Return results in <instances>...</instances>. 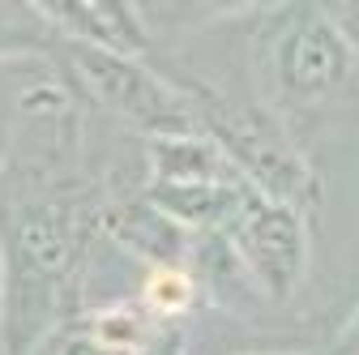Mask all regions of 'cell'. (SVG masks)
<instances>
[{
	"mask_svg": "<svg viewBox=\"0 0 359 355\" xmlns=\"http://www.w3.org/2000/svg\"><path fill=\"white\" fill-rule=\"evenodd\" d=\"M184 95L193 103L197 124L227 150L240 180L252 193H261L269 201H287L295 210H304V201L317 206V197H321L317 171H312L308 154L287 138V128L265 107H252V103L240 107V103H227L205 91H184Z\"/></svg>",
	"mask_w": 359,
	"mask_h": 355,
	"instance_id": "cell-2",
	"label": "cell"
},
{
	"mask_svg": "<svg viewBox=\"0 0 359 355\" xmlns=\"http://www.w3.org/2000/svg\"><path fill=\"white\" fill-rule=\"evenodd\" d=\"M248 355H308V351H248Z\"/></svg>",
	"mask_w": 359,
	"mask_h": 355,
	"instance_id": "cell-18",
	"label": "cell"
},
{
	"mask_svg": "<svg viewBox=\"0 0 359 355\" xmlns=\"http://www.w3.org/2000/svg\"><path fill=\"white\" fill-rule=\"evenodd\" d=\"M39 18L52 30H60L69 43L99 48L111 56L142 60L150 52V30L142 13L120 0H69V5H39Z\"/></svg>",
	"mask_w": 359,
	"mask_h": 355,
	"instance_id": "cell-7",
	"label": "cell"
},
{
	"mask_svg": "<svg viewBox=\"0 0 359 355\" xmlns=\"http://www.w3.org/2000/svg\"><path fill=\"white\" fill-rule=\"evenodd\" d=\"M338 355H359V308L351 313V321L342 326V334H338V347H334Z\"/></svg>",
	"mask_w": 359,
	"mask_h": 355,
	"instance_id": "cell-15",
	"label": "cell"
},
{
	"mask_svg": "<svg viewBox=\"0 0 359 355\" xmlns=\"http://www.w3.org/2000/svg\"><path fill=\"white\" fill-rule=\"evenodd\" d=\"M257 69L274 103L317 107L351 81L355 60L321 5H283L257 39Z\"/></svg>",
	"mask_w": 359,
	"mask_h": 355,
	"instance_id": "cell-3",
	"label": "cell"
},
{
	"mask_svg": "<svg viewBox=\"0 0 359 355\" xmlns=\"http://www.w3.org/2000/svg\"><path fill=\"white\" fill-rule=\"evenodd\" d=\"M56 355H111V351H103L99 342H90L86 334H77V338H69V342H65Z\"/></svg>",
	"mask_w": 359,
	"mask_h": 355,
	"instance_id": "cell-16",
	"label": "cell"
},
{
	"mask_svg": "<svg viewBox=\"0 0 359 355\" xmlns=\"http://www.w3.org/2000/svg\"><path fill=\"white\" fill-rule=\"evenodd\" d=\"M52 26L39 18V5H0V60L34 52Z\"/></svg>",
	"mask_w": 359,
	"mask_h": 355,
	"instance_id": "cell-12",
	"label": "cell"
},
{
	"mask_svg": "<svg viewBox=\"0 0 359 355\" xmlns=\"http://www.w3.org/2000/svg\"><path fill=\"white\" fill-rule=\"evenodd\" d=\"M240 270L257 287V295L287 304L299 295L312 270V232L304 210L287 201H269L244 185V197L231 214V223L222 227Z\"/></svg>",
	"mask_w": 359,
	"mask_h": 355,
	"instance_id": "cell-4",
	"label": "cell"
},
{
	"mask_svg": "<svg viewBox=\"0 0 359 355\" xmlns=\"http://www.w3.org/2000/svg\"><path fill=\"white\" fill-rule=\"evenodd\" d=\"M334 355H338V351H334Z\"/></svg>",
	"mask_w": 359,
	"mask_h": 355,
	"instance_id": "cell-19",
	"label": "cell"
},
{
	"mask_svg": "<svg viewBox=\"0 0 359 355\" xmlns=\"http://www.w3.org/2000/svg\"><path fill=\"white\" fill-rule=\"evenodd\" d=\"M321 9H325L330 26L338 30V39L346 43L351 60L359 65V0H346V5H321Z\"/></svg>",
	"mask_w": 359,
	"mask_h": 355,
	"instance_id": "cell-13",
	"label": "cell"
},
{
	"mask_svg": "<svg viewBox=\"0 0 359 355\" xmlns=\"http://www.w3.org/2000/svg\"><path fill=\"white\" fill-rule=\"evenodd\" d=\"M103 232H107V240H116L133 261L150 265V270H189L193 244H197V236L184 232L175 218H167L146 193L107 206V210H103Z\"/></svg>",
	"mask_w": 359,
	"mask_h": 355,
	"instance_id": "cell-6",
	"label": "cell"
},
{
	"mask_svg": "<svg viewBox=\"0 0 359 355\" xmlns=\"http://www.w3.org/2000/svg\"><path fill=\"white\" fill-rule=\"evenodd\" d=\"M69 60L77 81L95 95L107 112L128 120L133 128H142L146 138H171V133H201L189 95L158 77L150 65L133 56H111L99 48H81L69 43Z\"/></svg>",
	"mask_w": 359,
	"mask_h": 355,
	"instance_id": "cell-5",
	"label": "cell"
},
{
	"mask_svg": "<svg viewBox=\"0 0 359 355\" xmlns=\"http://www.w3.org/2000/svg\"><path fill=\"white\" fill-rule=\"evenodd\" d=\"M81 223L65 201H39L18 214L5 236V304L0 347L5 355H30L60 313L81 261Z\"/></svg>",
	"mask_w": 359,
	"mask_h": 355,
	"instance_id": "cell-1",
	"label": "cell"
},
{
	"mask_svg": "<svg viewBox=\"0 0 359 355\" xmlns=\"http://www.w3.org/2000/svg\"><path fill=\"white\" fill-rule=\"evenodd\" d=\"M137 355H189V338H184V330H180V326H158L154 338Z\"/></svg>",
	"mask_w": 359,
	"mask_h": 355,
	"instance_id": "cell-14",
	"label": "cell"
},
{
	"mask_svg": "<svg viewBox=\"0 0 359 355\" xmlns=\"http://www.w3.org/2000/svg\"><path fill=\"white\" fill-rule=\"evenodd\" d=\"M197 300H201V283L193 270H150L137 304L154 326H175L197 308Z\"/></svg>",
	"mask_w": 359,
	"mask_h": 355,
	"instance_id": "cell-11",
	"label": "cell"
},
{
	"mask_svg": "<svg viewBox=\"0 0 359 355\" xmlns=\"http://www.w3.org/2000/svg\"><path fill=\"white\" fill-rule=\"evenodd\" d=\"M154 330L158 326L142 313V304H103L81 321V334L111 355H137L154 338Z\"/></svg>",
	"mask_w": 359,
	"mask_h": 355,
	"instance_id": "cell-10",
	"label": "cell"
},
{
	"mask_svg": "<svg viewBox=\"0 0 359 355\" xmlns=\"http://www.w3.org/2000/svg\"><path fill=\"white\" fill-rule=\"evenodd\" d=\"M150 185H244L236 163L210 133H171L146 138Z\"/></svg>",
	"mask_w": 359,
	"mask_h": 355,
	"instance_id": "cell-8",
	"label": "cell"
},
{
	"mask_svg": "<svg viewBox=\"0 0 359 355\" xmlns=\"http://www.w3.org/2000/svg\"><path fill=\"white\" fill-rule=\"evenodd\" d=\"M0 304H5V227H0Z\"/></svg>",
	"mask_w": 359,
	"mask_h": 355,
	"instance_id": "cell-17",
	"label": "cell"
},
{
	"mask_svg": "<svg viewBox=\"0 0 359 355\" xmlns=\"http://www.w3.org/2000/svg\"><path fill=\"white\" fill-rule=\"evenodd\" d=\"M146 197L184 232L210 236L231 223L244 185H146Z\"/></svg>",
	"mask_w": 359,
	"mask_h": 355,
	"instance_id": "cell-9",
	"label": "cell"
}]
</instances>
